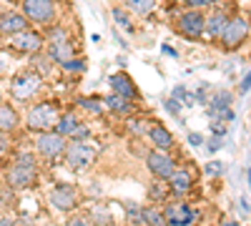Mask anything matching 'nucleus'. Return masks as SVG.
I'll return each mask as SVG.
<instances>
[{"instance_id":"nucleus-1","label":"nucleus","mask_w":251,"mask_h":226,"mask_svg":"<svg viewBox=\"0 0 251 226\" xmlns=\"http://www.w3.org/2000/svg\"><path fill=\"white\" fill-rule=\"evenodd\" d=\"M35 174H38V169H35V156H30V153H20L18 158H15V163L8 169V186L10 189H28L30 183L35 181Z\"/></svg>"},{"instance_id":"nucleus-2","label":"nucleus","mask_w":251,"mask_h":226,"mask_svg":"<svg viewBox=\"0 0 251 226\" xmlns=\"http://www.w3.org/2000/svg\"><path fill=\"white\" fill-rule=\"evenodd\" d=\"M60 118V106L53 100H43V103H35L28 113V128L30 131H50L55 128V123Z\"/></svg>"},{"instance_id":"nucleus-3","label":"nucleus","mask_w":251,"mask_h":226,"mask_svg":"<svg viewBox=\"0 0 251 226\" xmlns=\"http://www.w3.org/2000/svg\"><path fill=\"white\" fill-rule=\"evenodd\" d=\"M48 58L53 60V63H60V66L75 58V48H73L68 33L63 30V28H55V30L50 33V40H48Z\"/></svg>"},{"instance_id":"nucleus-4","label":"nucleus","mask_w":251,"mask_h":226,"mask_svg":"<svg viewBox=\"0 0 251 226\" xmlns=\"http://www.w3.org/2000/svg\"><path fill=\"white\" fill-rule=\"evenodd\" d=\"M40 83H43L40 73H35V71H23V73L13 75V80H10V96H13L15 100H28V98H33V96L38 93Z\"/></svg>"},{"instance_id":"nucleus-5","label":"nucleus","mask_w":251,"mask_h":226,"mask_svg":"<svg viewBox=\"0 0 251 226\" xmlns=\"http://www.w3.org/2000/svg\"><path fill=\"white\" fill-rule=\"evenodd\" d=\"M23 15L30 23L48 25L55 18V5H53V0H23Z\"/></svg>"},{"instance_id":"nucleus-6","label":"nucleus","mask_w":251,"mask_h":226,"mask_svg":"<svg viewBox=\"0 0 251 226\" xmlns=\"http://www.w3.org/2000/svg\"><path fill=\"white\" fill-rule=\"evenodd\" d=\"M203 25H206V15H203L201 10H196V8L186 10V13L176 20L178 33H181L183 38H188V40H199V38L203 35Z\"/></svg>"},{"instance_id":"nucleus-7","label":"nucleus","mask_w":251,"mask_h":226,"mask_svg":"<svg viewBox=\"0 0 251 226\" xmlns=\"http://www.w3.org/2000/svg\"><path fill=\"white\" fill-rule=\"evenodd\" d=\"M249 23H246V18H241V15H236V18H228V23H226V28H224V33H221V43L226 46V48H239L244 40L249 38Z\"/></svg>"},{"instance_id":"nucleus-8","label":"nucleus","mask_w":251,"mask_h":226,"mask_svg":"<svg viewBox=\"0 0 251 226\" xmlns=\"http://www.w3.org/2000/svg\"><path fill=\"white\" fill-rule=\"evenodd\" d=\"M66 163L71 169H86L93 163L96 158V149L88 146V143H83V141H73L71 146H66Z\"/></svg>"},{"instance_id":"nucleus-9","label":"nucleus","mask_w":251,"mask_h":226,"mask_svg":"<svg viewBox=\"0 0 251 226\" xmlns=\"http://www.w3.org/2000/svg\"><path fill=\"white\" fill-rule=\"evenodd\" d=\"M163 219H166V226H191L196 221V211L186 201H171L163 209Z\"/></svg>"},{"instance_id":"nucleus-10","label":"nucleus","mask_w":251,"mask_h":226,"mask_svg":"<svg viewBox=\"0 0 251 226\" xmlns=\"http://www.w3.org/2000/svg\"><path fill=\"white\" fill-rule=\"evenodd\" d=\"M35 149H38V153L43 158H55L60 153H66V136H60L55 131H43L38 136Z\"/></svg>"},{"instance_id":"nucleus-11","label":"nucleus","mask_w":251,"mask_h":226,"mask_svg":"<svg viewBox=\"0 0 251 226\" xmlns=\"http://www.w3.org/2000/svg\"><path fill=\"white\" fill-rule=\"evenodd\" d=\"M146 163H149V171H151L156 178H161V181H169V176L176 171L174 158L166 153V151H158V149L146 156Z\"/></svg>"},{"instance_id":"nucleus-12","label":"nucleus","mask_w":251,"mask_h":226,"mask_svg":"<svg viewBox=\"0 0 251 226\" xmlns=\"http://www.w3.org/2000/svg\"><path fill=\"white\" fill-rule=\"evenodd\" d=\"M10 46H13V50L23 53V55H33V53H38L40 48H43V38H40V33H35L33 28H28L23 33L13 35Z\"/></svg>"},{"instance_id":"nucleus-13","label":"nucleus","mask_w":251,"mask_h":226,"mask_svg":"<svg viewBox=\"0 0 251 226\" xmlns=\"http://www.w3.org/2000/svg\"><path fill=\"white\" fill-rule=\"evenodd\" d=\"M50 203H53L58 211H71V209H75V203H78V191H75V186H71V183H58V186L50 191Z\"/></svg>"},{"instance_id":"nucleus-14","label":"nucleus","mask_w":251,"mask_h":226,"mask_svg":"<svg viewBox=\"0 0 251 226\" xmlns=\"http://www.w3.org/2000/svg\"><path fill=\"white\" fill-rule=\"evenodd\" d=\"M28 25H30V20L23 15V13H15V10H10V13H3L0 15V35H18V33H23V30H28Z\"/></svg>"},{"instance_id":"nucleus-15","label":"nucleus","mask_w":251,"mask_h":226,"mask_svg":"<svg viewBox=\"0 0 251 226\" xmlns=\"http://www.w3.org/2000/svg\"><path fill=\"white\" fill-rule=\"evenodd\" d=\"M111 88H113V93H118V96H123V98H128V100H136L141 93H138V88H136V83L126 75V73H113L111 75Z\"/></svg>"},{"instance_id":"nucleus-16","label":"nucleus","mask_w":251,"mask_h":226,"mask_svg":"<svg viewBox=\"0 0 251 226\" xmlns=\"http://www.w3.org/2000/svg\"><path fill=\"white\" fill-rule=\"evenodd\" d=\"M169 186H171V194H176V196L188 194V191H191V186H194L191 174H188L186 169H176V171L169 176Z\"/></svg>"},{"instance_id":"nucleus-17","label":"nucleus","mask_w":251,"mask_h":226,"mask_svg":"<svg viewBox=\"0 0 251 226\" xmlns=\"http://www.w3.org/2000/svg\"><path fill=\"white\" fill-rule=\"evenodd\" d=\"M103 103H106V108H108L111 113H116V116H131V113H133V100L123 98V96H118V93H108Z\"/></svg>"},{"instance_id":"nucleus-18","label":"nucleus","mask_w":251,"mask_h":226,"mask_svg":"<svg viewBox=\"0 0 251 226\" xmlns=\"http://www.w3.org/2000/svg\"><path fill=\"white\" fill-rule=\"evenodd\" d=\"M149 138H151V143L158 151H169L174 146V136H171V131L166 126H151L149 128Z\"/></svg>"},{"instance_id":"nucleus-19","label":"nucleus","mask_w":251,"mask_h":226,"mask_svg":"<svg viewBox=\"0 0 251 226\" xmlns=\"http://www.w3.org/2000/svg\"><path fill=\"white\" fill-rule=\"evenodd\" d=\"M226 23H228V15H226V13H221V10H219V13H211V15L206 18L203 33H206V35H211V38H221Z\"/></svg>"},{"instance_id":"nucleus-20","label":"nucleus","mask_w":251,"mask_h":226,"mask_svg":"<svg viewBox=\"0 0 251 226\" xmlns=\"http://www.w3.org/2000/svg\"><path fill=\"white\" fill-rule=\"evenodd\" d=\"M78 126H80V121H78L75 113H63V116L58 118V123H55V133H60V136H66V138H68Z\"/></svg>"},{"instance_id":"nucleus-21","label":"nucleus","mask_w":251,"mask_h":226,"mask_svg":"<svg viewBox=\"0 0 251 226\" xmlns=\"http://www.w3.org/2000/svg\"><path fill=\"white\" fill-rule=\"evenodd\" d=\"M18 126V113L10 103H0V131H13Z\"/></svg>"},{"instance_id":"nucleus-22","label":"nucleus","mask_w":251,"mask_h":226,"mask_svg":"<svg viewBox=\"0 0 251 226\" xmlns=\"http://www.w3.org/2000/svg\"><path fill=\"white\" fill-rule=\"evenodd\" d=\"M126 5L138 15H149L156 8V0H126Z\"/></svg>"},{"instance_id":"nucleus-23","label":"nucleus","mask_w":251,"mask_h":226,"mask_svg":"<svg viewBox=\"0 0 251 226\" xmlns=\"http://www.w3.org/2000/svg\"><path fill=\"white\" fill-rule=\"evenodd\" d=\"M143 221L149 224V226H166V219H163V211L149 206V209H143Z\"/></svg>"},{"instance_id":"nucleus-24","label":"nucleus","mask_w":251,"mask_h":226,"mask_svg":"<svg viewBox=\"0 0 251 226\" xmlns=\"http://www.w3.org/2000/svg\"><path fill=\"white\" fill-rule=\"evenodd\" d=\"M78 106L86 108L88 113H103V108H106V103H103V100H96V98H80Z\"/></svg>"},{"instance_id":"nucleus-25","label":"nucleus","mask_w":251,"mask_h":226,"mask_svg":"<svg viewBox=\"0 0 251 226\" xmlns=\"http://www.w3.org/2000/svg\"><path fill=\"white\" fill-rule=\"evenodd\" d=\"M224 171H226V166H224L221 161H208L206 166H203V174L206 176H221Z\"/></svg>"},{"instance_id":"nucleus-26","label":"nucleus","mask_w":251,"mask_h":226,"mask_svg":"<svg viewBox=\"0 0 251 226\" xmlns=\"http://www.w3.org/2000/svg\"><path fill=\"white\" fill-rule=\"evenodd\" d=\"M113 20H116L118 25H123L126 30H131V20L126 18V13H121V8H116V10H113Z\"/></svg>"},{"instance_id":"nucleus-27","label":"nucleus","mask_w":251,"mask_h":226,"mask_svg":"<svg viewBox=\"0 0 251 226\" xmlns=\"http://www.w3.org/2000/svg\"><path fill=\"white\" fill-rule=\"evenodd\" d=\"M228 100H231V96H226V93H224V96H216V98H214V103H211V113H214L216 108H221V106L228 108Z\"/></svg>"},{"instance_id":"nucleus-28","label":"nucleus","mask_w":251,"mask_h":226,"mask_svg":"<svg viewBox=\"0 0 251 226\" xmlns=\"http://www.w3.org/2000/svg\"><path fill=\"white\" fill-rule=\"evenodd\" d=\"M88 133H91V131H88V126H83V123H80V126L71 133V138H73V141H83V138H88Z\"/></svg>"},{"instance_id":"nucleus-29","label":"nucleus","mask_w":251,"mask_h":226,"mask_svg":"<svg viewBox=\"0 0 251 226\" xmlns=\"http://www.w3.org/2000/svg\"><path fill=\"white\" fill-rule=\"evenodd\" d=\"M60 68H66V71H83V68H86V63H83V60H68V63H63Z\"/></svg>"},{"instance_id":"nucleus-30","label":"nucleus","mask_w":251,"mask_h":226,"mask_svg":"<svg viewBox=\"0 0 251 226\" xmlns=\"http://www.w3.org/2000/svg\"><path fill=\"white\" fill-rule=\"evenodd\" d=\"M163 196H166L163 186H158V183H153V186H151V199H153V201H158V199H163Z\"/></svg>"},{"instance_id":"nucleus-31","label":"nucleus","mask_w":251,"mask_h":226,"mask_svg":"<svg viewBox=\"0 0 251 226\" xmlns=\"http://www.w3.org/2000/svg\"><path fill=\"white\" fill-rule=\"evenodd\" d=\"M214 3V0H188V5H191V8H208V5H211Z\"/></svg>"},{"instance_id":"nucleus-32","label":"nucleus","mask_w":251,"mask_h":226,"mask_svg":"<svg viewBox=\"0 0 251 226\" xmlns=\"http://www.w3.org/2000/svg\"><path fill=\"white\" fill-rule=\"evenodd\" d=\"M68 226H88V221L83 219V216H73V219L68 221Z\"/></svg>"},{"instance_id":"nucleus-33","label":"nucleus","mask_w":251,"mask_h":226,"mask_svg":"<svg viewBox=\"0 0 251 226\" xmlns=\"http://www.w3.org/2000/svg\"><path fill=\"white\" fill-rule=\"evenodd\" d=\"M5 151H8V136L0 131V153H5Z\"/></svg>"},{"instance_id":"nucleus-34","label":"nucleus","mask_w":251,"mask_h":226,"mask_svg":"<svg viewBox=\"0 0 251 226\" xmlns=\"http://www.w3.org/2000/svg\"><path fill=\"white\" fill-rule=\"evenodd\" d=\"M188 141H191L194 146H201V143H203V138H201L199 133H191V136H188Z\"/></svg>"},{"instance_id":"nucleus-35","label":"nucleus","mask_w":251,"mask_h":226,"mask_svg":"<svg viewBox=\"0 0 251 226\" xmlns=\"http://www.w3.org/2000/svg\"><path fill=\"white\" fill-rule=\"evenodd\" d=\"M249 88H251V73H249V75L241 80V91H249Z\"/></svg>"},{"instance_id":"nucleus-36","label":"nucleus","mask_w":251,"mask_h":226,"mask_svg":"<svg viewBox=\"0 0 251 226\" xmlns=\"http://www.w3.org/2000/svg\"><path fill=\"white\" fill-rule=\"evenodd\" d=\"M0 226H15L13 219H0Z\"/></svg>"},{"instance_id":"nucleus-37","label":"nucleus","mask_w":251,"mask_h":226,"mask_svg":"<svg viewBox=\"0 0 251 226\" xmlns=\"http://www.w3.org/2000/svg\"><path fill=\"white\" fill-rule=\"evenodd\" d=\"M163 53H169V55H174V58H176V50H174L171 46H163Z\"/></svg>"},{"instance_id":"nucleus-38","label":"nucleus","mask_w":251,"mask_h":226,"mask_svg":"<svg viewBox=\"0 0 251 226\" xmlns=\"http://www.w3.org/2000/svg\"><path fill=\"white\" fill-rule=\"evenodd\" d=\"M221 226H239L236 221H221Z\"/></svg>"},{"instance_id":"nucleus-39","label":"nucleus","mask_w":251,"mask_h":226,"mask_svg":"<svg viewBox=\"0 0 251 226\" xmlns=\"http://www.w3.org/2000/svg\"><path fill=\"white\" fill-rule=\"evenodd\" d=\"M15 226H28V224H18V221H15Z\"/></svg>"},{"instance_id":"nucleus-40","label":"nucleus","mask_w":251,"mask_h":226,"mask_svg":"<svg viewBox=\"0 0 251 226\" xmlns=\"http://www.w3.org/2000/svg\"><path fill=\"white\" fill-rule=\"evenodd\" d=\"M176 3H188V0H176Z\"/></svg>"},{"instance_id":"nucleus-41","label":"nucleus","mask_w":251,"mask_h":226,"mask_svg":"<svg viewBox=\"0 0 251 226\" xmlns=\"http://www.w3.org/2000/svg\"><path fill=\"white\" fill-rule=\"evenodd\" d=\"M0 103H3V100H0Z\"/></svg>"}]
</instances>
